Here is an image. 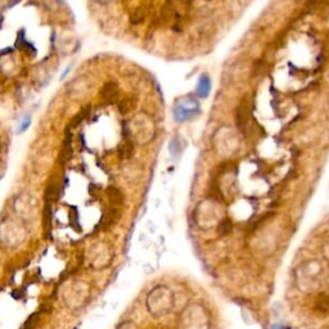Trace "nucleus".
<instances>
[{
    "instance_id": "obj_1",
    "label": "nucleus",
    "mask_w": 329,
    "mask_h": 329,
    "mask_svg": "<svg viewBox=\"0 0 329 329\" xmlns=\"http://www.w3.org/2000/svg\"><path fill=\"white\" fill-rule=\"evenodd\" d=\"M199 105L196 99L181 100L178 106L174 108V117L176 122H184L191 118L196 117L199 113Z\"/></svg>"
},
{
    "instance_id": "obj_2",
    "label": "nucleus",
    "mask_w": 329,
    "mask_h": 329,
    "mask_svg": "<svg viewBox=\"0 0 329 329\" xmlns=\"http://www.w3.org/2000/svg\"><path fill=\"white\" fill-rule=\"evenodd\" d=\"M197 95L199 98H207L209 97L210 92H211V80L207 75H202L198 80V84H197Z\"/></svg>"
},
{
    "instance_id": "obj_3",
    "label": "nucleus",
    "mask_w": 329,
    "mask_h": 329,
    "mask_svg": "<svg viewBox=\"0 0 329 329\" xmlns=\"http://www.w3.org/2000/svg\"><path fill=\"white\" fill-rule=\"evenodd\" d=\"M100 97H102V99L107 100V102H112V100L117 99V85H116L115 83H108V84H106L105 88L102 89V92H100Z\"/></svg>"
},
{
    "instance_id": "obj_4",
    "label": "nucleus",
    "mask_w": 329,
    "mask_h": 329,
    "mask_svg": "<svg viewBox=\"0 0 329 329\" xmlns=\"http://www.w3.org/2000/svg\"><path fill=\"white\" fill-rule=\"evenodd\" d=\"M118 153L122 158H129L133 154V146H131L130 141H124V143L120 144L118 147Z\"/></svg>"
},
{
    "instance_id": "obj_5",
    "label": "nucleus",
    "mask_w": 329,
    "mask_h": 329,
    "mask_svg": "<svg viewBox=\"0 0 329 329\" xmlns=\"http://www.w3.org/2000/svg\"><path fill=\"white\" fill-rule=\"evenodd\" d=\"M107 193H108V197H110V198L112 199V201L118 202V201H121V199H122V193H121V192L118 191L117 188H110L107 191Z\"/></svg>"
},
{
    "instance_id": "obj_6",
    "label": "nucleus",
    "mask_w": 329,
    "mask_h": 329,
    "mask_svg": "<svg viewBox=\"0 0 329 329\" xmlns=\"http://www.w3.org/2000/svg\"><path fill=\"white\" fill-rule=\"evenodd\" d=\"M30 124H31V118H30V117H25L24 122H22V125L19 126L18 133H24L25 130H27V129H29V126H30Z\"/></svg>"
},
{
    "instance_id": "obj_7",
    "label": "nucleus",
    "mask_w": 329,
    "mask_h": 329,
    "mask_svg": "<svg viewBox=\"0 0 329 329\" xmlns=\"http://www.w3.org/2000/svg\"><path fill=\"white\" fill-rule=\"evenodd\" d=\"M70 71H71V67H68L67 70H65V72L62 73V77H60V78H65V77H66V75H67V73L70 72Z\"/></svg>"
}]
</instances>
